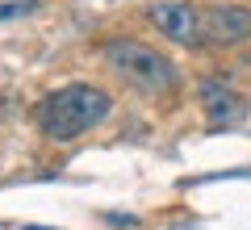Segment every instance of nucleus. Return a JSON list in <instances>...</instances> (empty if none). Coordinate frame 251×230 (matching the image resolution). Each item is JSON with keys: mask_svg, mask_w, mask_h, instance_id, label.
I'll use <instances>...</instances> for the list:
<instances>
[{"mask_svg": "<svg viewBox=\"0 0 251 230\" xmlns=\"http://www.w3.org/2000/svg\"><path fill=\"white\" fill-rule=\"evenodd\" d=\"M205 17V38L218 46H239V42H251V9L243 4H214Z\"/></svg>", "mask_w": 251, "mask_h": 230, "instance_id": "nucleus-4", "label": "nucleus"}, {"mask_svg": "<svg viewBox=\"0 0 251 230\" xmlns=\"http://www.w3.org/2000/svg\"><path fill=\"white\" fill-rule=\"evenodd\" d=\"M34 4H0V21H13V17H29Z\"/></svg>", "mask_w": 251, "mask_h": 230, "instance_id": "nucleus-6", "label": "nucleus"}, {"mask_svg": "<svg viewBox=\"0 0 251 230\" xmlns=\"http://www.w3.org/2000/svg\"><path fill=\"white\" fill-rule=\"evenodd\" d=\"M100 54H105L109 71H113L117 80H126L130 88H138V92L163 97V92H172V88L180 84L176 63H172L168 54L151 51L147 42H134V38H113V42L100 46Z\"/></svg>", "mask_w": 251, "mask_h": 230, "instance_id": "nucleus-2", "label": "nucleus"}, {"mask_svg": "<svg viewBox=\"0 0 251 230\" xmlns=\"http://www.w3.org/2000/svg\"><path fill=\"white\" fill-rule=\"evenodd\" d=\"M197 101H201V109H205L209 126H234V122H243V113H247L243 97L230 88V84H222V80H201L197 84Z\"/></svg>", "mask_w": 251, "mask_h": 230, "instance_id": "nucleus-5", "label": "nucleus"}, {"mask_svg": "<svg viewBox=\"0 0 251 230\" xmlns=\"http://www.w3.org/2000/svg\"><path fill=\"white\" fill-rule=\"evenodd\" d=\"M147 21L155 26V34H163L176 46H201L205 42V17L188 0H155L147 9Z\"/></svg>", "mask_w": 251, "mask_h": 230, "instance_id": "nucleus-3", "label": "nucleus"}, {"mask_svg": "<svg viewBox=\"0 0 251 230\" xmlns=\"http://www.w3.org/2000/svg\"><path fill=\"white\" fill-rule=\"evenodd\" d=\"M21 230H46V226H21Z\"/></svg>", "mask_w": 251, "mask_h": 230, "instance_id": "nucleus-7", "label": "nucleus"}, {"mask_svg": "<svg viewBox=\"0 0 251 230\" xmlns=\"http://www.w3.org/2000/svg\"><path fill=\"white\" fill-rule=\"evenodd\" d=\"M109 109H113V101H109L105 88H97V84H63L38 105V130L50 142H72L105 122Z\"/></svg>", "mask_w": 251, "mask_h": 230, "instance_id": "nucleus-1", "label": "nucleus"}]
</instances>
